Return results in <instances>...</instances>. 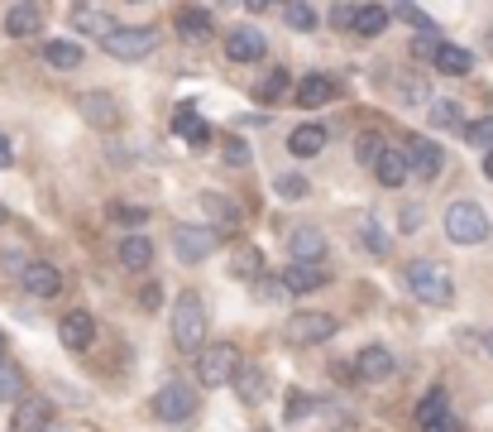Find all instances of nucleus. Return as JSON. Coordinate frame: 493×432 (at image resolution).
<instances>
[{"mask_svg": "<svg viewBox=\"0 0 493 432\" xmlns=\"http://www.w3.org/2000/svg\"><path fill=\"white\" fill-rule=\"evenodd\" d=\"M283 20L297 29V34H316L321 25V10L316 5H302V0H293V5H283Z\"/></svg>", "mask_w": 493, "mask_h": 432, "instance_id": "35", "label": "nucleus"}, {"mask_svg": "<svg viewBox=\"0 0 493 432\" xmlns=\"http://www.w3.org/2000/svg\"><path fill=\"white\" fill-rule=\"evenodd\" d=\"M312 408H316V404H312V398H307V394H297V389H293V394H287V423H302V418H307V413H312Z\"/></svg>", "mask_w": 493, "mask_h": 432, "instance_id": "43", "label": "nucleus"}, {"mask_svg": "<svg viewBox=\"0 0 493 432\" xmlns=\"http://www.w3.org/2000/svg\"><path fill=\"white\" fill-rule=\"evenodd\" d=\"M407 289L417 293V303H431V308L455 303V279H450L446 264H436V260H412L407 264Z\"/></svg>", "mask_w": 493, "mask_h": 432, "instance_id": "1", "label": "nucleus"}, {"mask_svg": "<svg viewBox=\"0 0 493 432\" xmlns=\"http://www.w3.org/2000/svg\"><path fill=\"white\" fill-rule=\"evenodd\" d=\"M140 303H144L149 312H154V308L163 303V289H159V284H144V293H140Z\"/></svg>", "mask_w": 493, "mask_h": 432, "instance_id": "48", "label": "nucleus"}, {"mask_svg": "<svg viewBox=\"0 0 493 432\" xmlns=\"http://www.w3.org/2000/svg\"><path fill=\"white\" fill-rule=\"evenodd\" d=\"M10 163H14V144L0 135V169H10Z\"/></svg>", "mask_w": 493, "mask_h": 432, "instance_id": "51", "label": "nucleus"}, {"mask_svg": "<svg viewBox=\"0 0 493 432\" xmlns=\"http://www.w3.org/2000/svg\"><path fill=\"white\" fill-rule=\"evenodd\" d=\"M268 54V39L259 29H230L226 34V58L230 63H259Z\"/></svg>", "mask_w": 493, "mask_h": 432, "instance_id": "15", "label": "nucleus"}, {"mask_svg": "<svg viewBox=\"0 0 493 432\" xmlns=\"http://www.w3.org/2000/svg\"><path fill=\"white\" fill-rule=\"evenodd\" d=\"M274 192L283 197V202H302V197H307V192H312V182H307V178H302V173H283V178L274 182Z\"/></svg>", "mask_w": 493, "mask_h": 432, "instance_id": "38", "label": "nucleus"}, {"mask_svg": "<svg viewBox=\"0 0 493 432\" xmlns=\"http://www.w3.org/2000/svg\"><path fill=\"white\" fill-rule=\"evenodd\" d=\"M431 68L446 73V77H469L474 73V54H469V48H460V44H440L436 58H431Z\"/></svg>", "mask_w": 493, "mask_h": 432, "instance_id": "21", "label": "nucleus"}, {"mask_svg": "<svg viewBox=\"0 0 493 432\" xmlns=\"http://www.w3.org/2000/svg\"><path fill=\"white\" fill-rule=\"evenodd\" d=\"M207 303H201V293H182L173 303V346L187 356H201L207 351Z\"/></svg>", "mask_w": 493, "mask_h": 432, "instance_id": "2", "label": "nucleus"}, {"mask_svg": "<svg viewBox=\"0 0 493 432\" xmlns=\"http://www.w3.org/2000/svg\"><path fill=\"white\" fill-rule=\"evenodd\" d=\"M484 173L493 178V149H488V154H484Z\"/></svg>", "mask_w": 493, "mask_h": 432, "instance_id": "52", "label": "nucleus"}, {"mask_svg": "<svg viewBox=\"0 0 493 432\" xmlns=\"http://www.w3.org/2000/svg\"><path fill=\"white\" fill-rule=\"evenodd\" d=\"M354 370H360V379H369V385H379V379H393V370H398V360H393V351L388 346H364L360 356H354Z\"/></svg>", "mask_w": 493, "mask_h": 432, "instance_id": "12", "label": "nucleus"}, {"mask_svg": "<svg viewBox=\"0 0 493 432\" xmlns=\"http://www.w3.org/2000/svg\"><path fill=\"white\" fill-rule=\"evenodd\" d=\"M235 394H240V404H264L268 398V379H264V370H240V379H235Z\"/></svg>", "mask_w": 493, "mask_h": 432, "instance_id": "32", "label": "nucleus"}, {"mask_svg": "<svg viewBox=\"0 0 493 432\" xmlns=\"http://www.w3.org/2000/svg\"><path fill=\"white\" fill-rule=\"evenodd\" d=\"M427 115H431V130H465V125H469L465 115H460V106H455V102H440V96L427 106Z\"/></svg>", "mask_w": 493, "mask_h": 432, "instance_id": "36", "label": "nucleus"}, {"mask_svg": "<svg viewBox=\"0 0 493 432\" xmlns=\"http://www.w3.org/2000/svg\"><path fill=\"white\" fill-rule=\"evenodd\" d=\"M259 264H264V255L254 250V245H245V250L235 255L230 270H235V279H254V284H259Z\"/></svg>", "mask_w": 493, "mask_h": 432, "instance_id": "39", "label": "nucleus"}, {"mask_svg": "<svg viewBox=\"0 0 493 432\" xmlns=\"http://www.w3.org/2000/svg\"><path fill=\"white\" fill-rule=\"evenodd\" d=\"M159 39H163L159 25H115V34L101 48H106L111 58H121V63H140L159 48Z\"/></svg>", "mask_w": 493, "mask_h": 432, "instance_id": "5", "label": "nucleus"}, {"mask_svg": "<svg viewBox=\"0 0 493 432\" xmlns=\"http://www.w3.org/2000/svg\"><path fill=\"white\" fill-rule=\"evenodd\" d=\"M249 159H254V154H249L245 140H230V144H226V163H230V169H249Z\"/></svg>", "mask_w": 493, "mask_h": 432, "instance_id": "45", "label": "nucleus"}, {"mask_svg": "<svg viewBox=\"0 0 493 432\" xmlns=\"http://www.w3.org/2000/svg\"><path fill=\"white\" fill-rule=\"evenodd\" d=\"M402 154H407V163H412V173L427 178V182L440 178V169H446V149H440L436 140H427V135H407Z\"/></svg>", "mask_w": 493, "mask_h": 432, "instance_id": "8", "label": "nucleus"}, {"mask_svg": "<svg viewBox=\"0 0 493 432\" xmlns=\"http://www.w3.org/2000/svg\"><path fill=\"white\" fill-rule=\"evenodd\" d=\"M48 432H67V427H48Z\"/></svg>", "mask_w": 493, "mask_h": 432, "instance_id": "57", "label": "nucleus"}, {"mask_svg": "<svg viewBox=\"0 0 493 432\" xmlns=\"http://www.w3.org/2000/svg\"><path fill=\"white\" fill-rule=\"evenodd\" d=\"M388 92L398 96L402 106H431L436 96H431V87L421 77H412V73H393V82H388Z\"/></svg>", "mask_w": 493, "mask_h": 432, "instance_id": "23", "label": "nucleus"}, {"mask_svg": "<svg viewBox=\"0 0 493 432\" xmlns=\"http://www.w3.org/2000/svg\"><path fill=\"white\" fill-rule=\"evenodd\" d=\"M154 413L163 423H173V427H182L187 418L197 413V389L187 385V379H168V385L154 394Z\"/></svg>", "mask_w": 493, "mask_h": 432, "instance_id": "6", "label": "nucleus"}, {"mask_svg": "<svg viewBox=\"0 0 493 432\" xmlns=\"http://www.w3.org/2000/svg\"><path fill=\"white\" fill-rule=\"evenodd\" d=\"M72 25L82 29V34H96L101 44H106V39L115 34L111 15H106V10H96V5H72Z\"/></svg>", "mask_w": 493, "mask_h": 432, "instance_id": "25", "label": "nucleus"}, {"mask_svg": "<svg viewBox=\"0 0 493 432\" xmlns=\"http://www.w3.org/2000/svg\"><path fill=\"white\" fill-rule=\"evenodd\" d=\"M121 264L125 270H149V264H154V245L144 236H125L121 241Z\"/></svg>", "mask_w": 493, "mask_h": 432, "instance_id": "30", "label": "nucleus"}, {"mask_svg": "<svg viewBox=\"0 0 493 432\" xmlns=\"http://www.w3.org/2000/svg\"><path fill=\"white\" fill-rule=\"evenodd\" d=\"M360 241L369 245L373 255H388V250H393V236H388V231L373 221V216H364V221H360Z\"/></svg>", "mask_w": 493, "mask_h": 432, "instance_id": "37", "label": "nucleus"}, {"mask_svg": "<svg viewBox=\"0 0 493 432\" xmlns=\"http://www.w3.org/2000/svg\"><path fill=\"white\" fill-rule=\"evenodd\" d=\"M20 284L29 298H39V303H53V298L63 293V270L48 260H29V270L20 274Z\"/></svg>", "mask_w": 493, "mask_h": 432, "instance_id": "10", "label": "nucleus"}, {"mask_svg": "<svg viewBox=\"0 0 493 432\" xmlns=\"http://www.w3.org/2000/svg\"><path fill=\"white\" fill-rule=\"evenodd\" d=\"M331 96H335V77H326V73H312V77H302V82H297V106H302V111L326 106Z\"/></svg>", "mask_w": 493, "mask_h": 432, "instance_id": "22", "label": "nucleus"}, {"mask_svg": "<svg viewBox=\"0 0 493 432\" xmlns=\"http://www.w3.org/2000/svg\"><path fill=\"white\" fill-rule=\"evenodd\" d=\"M24 375L14 370V365H0V404H10V408H20L24 404Z\"/></svg>", "mask_w": 493, "mask_h": 432, "instance_id": "34", "label": "nucleus"}, {"mask_svg": "<svg viewBox=\"0 0 493 432\" xmlns=\"http://www.w3.org/2000/svg\"><path fill=\"white\" fill-rule=\"evenodd\" d=\"M331 20H335L340 29H354V5H335V10H331Z\"/></svg>", "mask_w": 493, "mask_h": 432, "instance_id": "49", "label": "nucleus"}, {"mask_svg": "<svg viewBox=\"0 0 493 432\" xmlns=\"http://www.w3.org/2000/svg\"><path fill=\"white\" fill-rule=\"evenodd\" d=\"M48 418H53V413H48V404L29 394L24 404L10 413V432H48Z\"/></svg>", "mask_w": 493, "mask_h": 432, "instance_id": "20", "label": "nucleus"}, {"mask_svg": "<svg viewBox=\"0 0 493 432\" xmlns=\"http://www.w3.org/2000/svg\"><path fill=\"white\" fill-rule=\"evenodd\" d=\"M436 48H440L436 34H417V39H412V54H417V58H436Z\"/></svg>", "mask_w": 493, "mask_h": 432, "instance_id": "46", "label": "nucleus"}, {"mask_svg": "<svg viewBox=\"0 0 493 432\" xmlns=\"http://www.w3.org/2000/svg\"><path fill=\"white\" fill-rule=\"evenodd\" d=\"M446 413H450V404H446V389H431V394H421V404H417V427L421 432H427L431 423H440V418H446Z\"/></svg>", "mask_w": 493, "mask_h": 432, "instance_id": "29", "label": "nucleus"}, {"mask_svg": "<svg viewBox=\"0 0 493 432\" xmlns=\"http://www.w3.org/2000/svg\"><path fill=\"white\" fill-rule=\"evenodd\" d=\"M373 173H379V182H383V188H402V182H407V173H412V163H407V154H402V149H393V144H388V149H383V159L373 163Z\"/></svg>", "mask_w": 493, "mask_h": 432, "instance_id": "24", "label": "nucleus"}, {"mask_svg": "<svg viewBox=\"0 0 493 432\" xmlns=\"http://www.w3.org/2000/svg\"><path fill=\"white\" fill-rule=\"evenodd\" d=\"M82 115H87V125H96V130H115L121 125V102H115L111 92H87L82 96Z\"/></svg>", "mask_w": 493, "mask_h": 432, "instance_id": "16", "label": "nucleus"}, {"mask_svg": "<svg viewBox=\"0 0 493 432\" xmlns=\"http://www.w3.org/2000/svg\"><path fill=\"white\" fill-rule=\"evenodd\" d=\"M173 130H178V135H182L187 144H197V149H207V144H211V125H207V121H197L192 106H178Z\"/></svg>", "mask_w": 493, "mask_h": 432, "instance_id": "27", "label": "nucleus"}, {"mask_svg": "<svg viewBox=\"0 0 493 432\" xmlns=\"http://www.w3.org/2000/svg\"><path fill=\"white\" fill-rule=\"evenodd\" d=\"M0 226H10V211L5 207H0Z\"/></svg>", "mask_w": 493, "mask_h": 432, "instance_id": "55", "label": "nucleus"}, {"mask_svg": "<svg viewBox=\"0 0 493 432\" xmlns=\"http://www.w3.org/2000/svg\"><path fill=\"white\" fill-rule=\"evenodd\" d=\"M197 211L207 216V221L216 231H226V226H240V207L230 202V197H220V192H201L197 197Z\"/></svg>", "mask_w": 493, "mask_h": 432, "instance_id": "18", "label": "nucleus"}, {"mask_svg": "<svg viewBox=\"0 0 493 432\" xmlns=\"http://www.w3.org/2000/svg\"><path fill=\"white\" fill-rule=\"evenodd\" d=\"M287 250H293L297 264H316L326 255V231L321 226H293L287 231Z\"/></svg>", "mask_w": 493, "mask_h": 432, "instance_id": "13", "label": "nucleus"}, {"mask_svg": "<svg viewBox=\"0 0 493 432\" xmlns=\"http://www.w3.org/2000/svg\"><path fill=\"white\" fill-rule=\"evenodd\" d=\"M484 351H488V356H493V331H488V337H484Z\"/></svg>", "mask_w": 493, "mask_h": 432, "instance_id": "54", "label": "nucleus"}, {"mask_svg": "<svg viewBox=\"0 0 493 432\" xmlns=\"http://www.w3.org/2000/svg\"><path fill=\"white\" fill-rule=\"evenodd\" d=\"M240 351H235L230 341H211L207 351L197 356V379H201V389H220V385H235L240 379Z\"/></svg>", "mask_w": 493, "mask_h": 432, "instance_id": "4", "label": "nucleus"}, {"mask_svg": "<svg viewBox=\"0 0 493 432\" xmlns=\"http://www.w3.org/2000/svg\"><path fill=\"white\" fill-rule=\"evenodd\" d=\"M58 341L67 346V351H87V346L96 341V322H92V312H82V308L67 312V318L58 322Z\"/></svg>", "mask_w": 493, "mask_h": 432, "instance_id": "14", "label": "nucleus"}, {"mask_svg": "<svg viewBox=\"0 0 493 432\" xmlns=\"http://www.w3.org/2000/svg\"><path fill=\"white\" fill-rule=\"evenodd\" d=\"M254 293H259V303H287V298H293V289H287L283 279H259Z\"/></svg>", "mask_w": 493, "mask_h": 432, "instance_id": "42", "label": "nucleus"}, {"mask_svg": "<svg viewBox=\"0 0 493 432\" xmlns=\"http://www.w3.org/2000/svg\"><path fill=\"white\" fill-rule=\"evenodd\" d=\"M326 140H331V135H326V125L302 121L293 135H287V154H293V159H316L321 149H326Z\"/></svg>", "mask_w": 493, "mask_h": 432, "instance_id": "17", "label": "nucleus"}, {"mask_svg": "<svg viewBox=\"0 0 493 432\" xmlns=\"http://www.w3.org/2000/svg\"><path fill=\"white\" fill-rule=\"evenodd\" d=\"M293 87V77H287V68H274L264 77V87H259V102H278V96Z\"/></svg>", "mask_w": 493, "mask_h": 432, "instance_id": "41", "label": "nucleus"}, {"mask_svg": "<svg viewBox=\"0 0 493 432\" xmlns=\"http://www.w3.org/2000/svg\"><path fill=\"white\" fill-rule=\"evenodd\" d=\"M383 149H388V140L379 135V130H360V135H354V163H379L383 159Z\"/></svg>", "mask_w": 493, "mask_h": 432, "instance_id": "33", "label": "nucleus"}, {"mask_svg": "<svg viewBox=\"0 0 493 432\" xmlns=\"http://www.w3.org/2000/svg\"><path fill=\"white\" fill-rule=\"evenodd\" d=\"M44 58H48V68H63V73H72V68H82V58H87V54H82L77 44H67V39H53V44L44 48Z\"/></svg>", "mask_w": 493, "mask_h": 432, "instance_id": "31", "label": "nucleus"}, {"mask_svg": "<svg viewBox=\"0 0 493 432\" xmlns=\"http://www.w3.org/2000/svg\"><path fill=\"white\" fill-rule=\"evenodd\" d=\"M0 365H5V331H0Z\"/></svg>", "mask_w": 493, "mask_h": 432, "instance_id": "53", "label": "nucleus"}, {"mask_svg": "<svg viewBox=\"0 0 493 432\" xmlns=\"http://www.w3.org/2000/svg\"><path fill=\"white\" fill-rule=\"evenodd\" d=\"M173 29H178L187 44H207V39L216 34V20H211L207 5H182V10L173 15Z\"/></svg>", "mask_w": 493, "mask_h": 432, "instance_id": "11", "label": "nucleus"}, {"mask_svg": "<svg viewBox=\"0 0 493 432\" xmlns=\"http://www.w3.org/2000/svg\"><path fill=\"white\" fill-rule=\"evenodd\" d=\"M488 48H493V29H488Z\"/></svg>", "mask_w": 493, "mask_h": 432, "instance_id": "56", "label": "nucleus"}, {"mask_svg": "<svg viewBox=\"0 0 493 432\" xmlns=\"http://www.w3.org/2000/svg\"><path fill=\"white\" fill-rule=\"evenodd\" d=\"M5 34H10V39H34V34H44V10H39V5H10V10H5Z\"/></svg>", "mask_w": 493, "mask_h": 432, "instance_id": "19", "label": "nucleus"}, {"mask_svg": "<svg viewBox=\"0 0 493 432\" xmlns=\"http://www.w3.org/2000/svg\"><path fill=\"white\" fill-rule=\"evenodd\" d=\"M402 236H417V231H421V207H402Z\"/></svg>", "mask_w": 493, "mask_h": 432, "instance_id": "47", "label": "nucleus"}, {"mask_svg": "<svg viewBox=\"0 0 493 432\" xmlns=\"http://www.w3.org/2000/svg\"><path fill=\"white\" fill-rule=\"evenodd\" d=\"M283 284L293 289V293H316L321 284H326V270H316V264H287Z\"/></svg>", "mask_w": 493, "mask_h": 432, "instance_id": "28", "label": "nucleus"}, {"mask_svg": "<svg viewBox=\"0 0 493 432\" xmlns=\"http://www.w3.org/2000/svg\"><path fill=\"white\" fill-rule=\"evenodd\" d=\"M388 20H393V15H388L383 5H354V29H350V34H360V39H379L383 29H388Z\"/></svg>", "mask_w": 493, "mask_h": 432, "instance_id": "26", "label": "nucleus"}, {"mask_svg": "<svg viewBox=\"0 0 493 432\" xmlns=\"http://www.w3.org/2000/svg\"><path fill=\"white\" fill-rule=\"evenodd\" d=\"M111 221H130V226H140V221H149V211H144V207H125V202H111Z\"/></svg>", "mask_w": 493, "mask_h": 432, "instance_id": "44", "label": "nucleus"}, {"mask_svg": "<svg viewBox=\"0 0 493 432\" xmlns=\"http://www.w3.org/2000/svg\"><path fill=\"white\" fill-rule=\"evenodd\" d=\"M216 245H220L216 226H178L173 231V250H178L182 264H201V260L216 250Z\"/></svg>", "mask_w": 493, "mask_h": 432, "instance_id": "9", "label": "nucleus"}, {"mask_svg": "<svg viewBox=\"0 0 493 432\" xmlns=\"http://www.w3.org/2000/svg\"><path fill=\"white\" fill-rule=\"evenodd\" d=\"M427 432H465V423L455 418V413H446V418H440V423H431Z\"/></svg>", "mask_w": 493, "mask_h": 432, "instance_id": "50", "label": "nucleus"}, {"mask_svg": "<svg viewBox=\"0 0 493 432\" xmlns=\"http://www.w3.org/2000/svg\"><path fill=\"white\" fill-rule=\"evenodd\" d=\"M440 226H446V236L455 241V245H484L488 241V211L479 207V202H450L446 207V216H440Z\"/></svg>", "mask_w": 493, "mask_h": 432, "instance_id": "3", "label": "nucleus"}, {"mask_svg": "<svg viewBox=\"0 0 493 432\" xmlns=\"http://www.w3.org/2000/svg\"><path fill=\"white\" fill-rule=\"evenodd\" d=\"M340 331V322L331 318V312H293L283 327V341H293V346H316V341H331Z\"/></svg>", "mask_w": 493, "mask_h": 432, "instance_id": "7", "label": "nucleus"}, {"mask_svg": "<svg viewBox=\"0 0 493 432\" xmlns=\"http://www.w3.org/2000/svg\"><path fill=\"white\" fill-rule=\"evenodd\" d=\"M465 140H469V149H493V115H484V121H469L465 125Z\"/></svg>", "mask_w": 493, "mask_h": 432, "instance_id": "40", "label": "nucleus"}]
</instances>
